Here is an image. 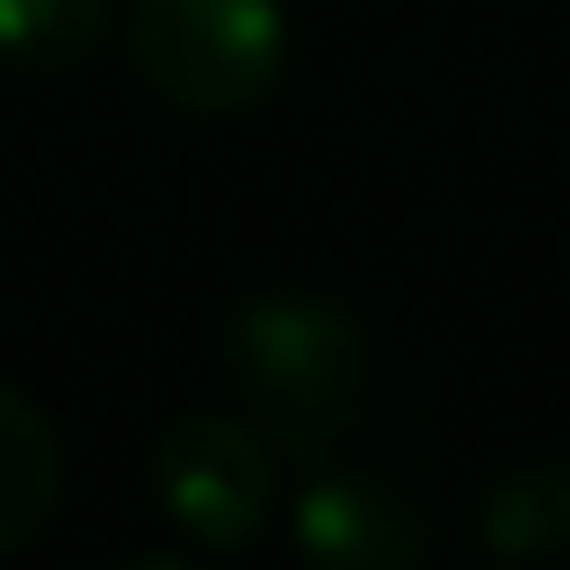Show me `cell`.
<instances>
[{"label": "cell", "mask_w": 570, "mask_h": 570, "mask_svg": "<svg viewBox=\"0 0 570 570\" xmlns=\"http://www.w3.org/2000/svg\"><path fill=\"white\" fill-rule=\"evenodd\" d=\"M296 549L311 570H419L426 520L376 476H318L296 499Z\"/></svg>", "instance_id": "obj_4"}, {"label": "cell", "mask_w": 570, "mask_h": 570, "mask_svg": "<svg viewBox=\"0 0 570 570\" xmlns=\"http://www.w3.org/2000/svg\"><path fill=\"white\" fill-rule=\"evenodd\" d=\"M58 484H66V455H58L51 419L14 383H0V557L51 528Z\"/></svg>", "instance_id": "obj_5"}, {"label": "cell", "mask_w": 570, "mask_h": 570, "mask_svg": "<svg viewBox=\"0 0 570 570\" xmlns=\"http://www.w3.org/2000/svg\"><path fill=\"white\" fill-rule=\"evenodd\" d=\"M116 0H0V58L22 72H72L109 43Z\"/></svg>", "instance_id": "obj_7"}, {"label": "cell", "mask_w": 570, "mask_h": 570, "mask_svg": "<svg viewBox=\"0 0 570 570\" xmlns=\"http://www.w3.org/2000/svg\"><path fill=\"white\" fill-rule=\"evenodd\" d=\"M491 557L505 563H549L570 557V462L542 455L505 470L499 484L484 491V520H476Z\"/></svg>", "instance_id": "obj_6"}, {"label": "cell", "mask_w": 570, "mask_h": 570, "mask_svg": "<svg viewBox=\"0 0 570 570\" xmlns=\"http://www.w3.org/2000/svg\"><path fill=\"white\" fill-rule=\"evenodd\" d=\"M232 368L282 448L325 455L362 397V333L318 296H253L232 318Z\"/></svg>", "instance_id": "obj_1"}, {"label": "cell", "mask_w": 570, "mask_h": 570, "mask_svg": "<svg viewBox=\"0 0 570 570\" xmlns=\"http://www.w3.org/2000/svg\"><path fill=\"white\" fill-rule=\"evenodd\" d=\"M153 491L203 549H246L275 513V455L224 412H188L153 448Z\"/></svg>", "instance_id": "obj_3"}, {"label": "cell", "mask_w": 570, "mask_h": 570, "mask_svg": "<svg viewBox=\"0 0 570 570\" xmlns=\"http://www.w3.org/2000/svg\"><path fill=\"white\" fill-rule=\"evenodd\" d=\"M124 570H195V563H181V557H138V563H124Z\"/></svg>", "instance_id": "obj_8"}, {"label": "cell", "mask_w": 570, "mask_h": 570, "mask_svg": "<svg viewBox=\"0 0 570 570\" xmlns=\"http://www.w3.org/2000/svg\"><path fill=\"white\" fill-rule=\"evenodd\" d=\"M130 58L159 101L188 116H238L282 80V0H130Z\"/></svg>", "instance_id": "obj_2"}]
</instances>
